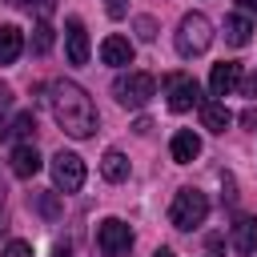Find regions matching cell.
I'll use <instances>...</instances> for the list:
<instances>
[{
    "label": "cell",
    "instance_id": "obj_1",
    "mask_svg": "<svg viewBox=\"0 0 257 257\" xmlns=\"http://www.w3.org/2000/svg\"><path fill=\"white\" fill-rule=\"evenodd\" d=\"M48 100H52V116H56V124H60L68 137L84 141V137L96 133V104H92V96H88L76 80H56Z\"/></svg>",
    "mask_w": 257,
    "mask_h": 257
},
{
    "label": "cell",
    "instance_id": "obj_2",
    "mask_svg": "<svg viewBox=\"0 0 257 257\" xmlns=\"http://www.w3.org/2000/svg\"><path fill=\"white\" fill-rule=\"evenodd\" d=\"M209 44H213V24H209V16H205V12H185L181 24H177V52H181L185 60H193V56H201Z\"/></svg>",
    "mask_w": 257,
    "mask_h": 257
},
{
    "label": "cell",
    "instance_id": "obj_3",
    "mask_svg": "<svg viewBox=\"0 0 257 257\" xmlns=\"http://www.w3.org/2000/svg\"><path fill=\"white\" fill-rule=\"evenodd\" d=\"M209 217V197L201 193V189H177V197H173V205H169V221L177 225V229H193V225H201Z\"/></svg>",
    "mask_w": 257,
    "mask_h": 257
},
{
    "label": "cell",
    "instance_id": "obj_4",
    "mask_svg": "<svg viewBox=\"0 0 257 257\" xmlns=\"http://www.w3.org/2000/svg\"><path fill=\"white\" fill-rule=\"evenodd\" d=\"M112 92H116V100L124 108H145L153 100V92H157V80L149 72H124V76H116Z\"/></svg>",
    "mask_w": 257,
    "mask_h": 257
},
{
    "label": "cell",
    "instance_id": "obj_5",
    "mask_svg": "<svg viewBox=\"0 0 257 257\" xmlns=\"http://www.w3.org/2000/svg\"><path fill=\"white\" fill-rule=\"evenodd\" d=\"M96 245H100L104 257H120V253L133 249V229H128L120 217H104V221L96 225Z\"/></svg>",
    "mask_w": 257,
    "mask_h": 257
},
{
    "label": "cell",
    "instance_id": "obj_6",
    "mask_svg": "<svg viewBox=\"0 0 257 257\" xmlns=\"http://www.w3.org/2000/svg\"><path fill=\"white\" fill-rule=\"evenodd\" d=\"M165 96H169V108L173 112H189L193 104H201V88L189 72H169L165 76Z\"/></svg>",
    "mask_w": 257,
    "mask_h": 257
},
{
    "label": "cell",
    "instance_id": "obj_7",
    "mask_svg": "<svg viewBox=\"0 0 257 257\" xmlns=\"http://www.w3.org/2000/svg\"><path fill=\"white\" fill-rule=\"evenodd\" d=\"M52 181H56V189L60 193H76L80 185H84V161L76 157V153H56L52 157Z\"/></svg>",
    "mask_w": 257,
    "mask_h": 257
},
{
    "label": "cell",
    "instance_id": "obj_8",
    "mask_svg": "<svg viewBox=\"0 0 257 257\" xmlns=\"http://www.w3.org/2000/svg\"><path fill=\"white\" fill-rule=\"evenodd\" d=\"M64 52H68V64H88V32L80 16L64 20Z\"/></svg>",
    "mask_w": 257,
    "mask_h": 257
},
{
    "label": "cell",
    "instance_id": "obj_9",
    "mask_svg": "<svg viewBox=\"0 0 257 257\" xmlns=\"http://www.w3.org/2000/svg\"><path fill=\"white\" fill-rule=\"evenodd\" d=\"M237 84H241V64H237V60L213 64V72H209V92H213V96H229Z\"/></svg>",
    "mask_w": 257,
    "mask_h": 257
},
{
    "label": "cell",
    "instance_id": "obj_10",
    "mask_svg": "<svg viewBox=\"0 0 257 257\" xmlns=\"http://www.w3.org/2000/svg\"><path fill=\"white\" fill-rule=\"evenodd\" d=\"M8 165H12V173H16V177H24V181H28V177H36V173H40V165H44V161H40L36 145L20 141V145L12 149V157H8Z\"/></svg>",
    "mask_w": 257,
    "mask_h": 257
},
{
    "label": "cell",
    "instance_id": "obj_11",
    "mask_svg": "<svg viewBox=\"0 0 257 257\" xmlns=\"http://www.w3.org/2000/svg\"><path fill=\"white\" fill-rule=\"evenodd\" d=\"M100 60L112 64V68L133 64V40H128V36H104V40H100Z\"/></svg>",
    "mask_w": 257,
    "mask_h": 257
},
{
    "label": "cell",
    "instance_id": "obj_12",
    "mask_svg": "<svg viewBox=\"0 0 257 257\" xmlns=\"http://www.w3.org/2000/svg\"><path fill=\"white\" fill-rule=\"evenodd\" d=\"M197 108H201V124H205L209 133H225V128L233 124V112L225 108V100H201Z\"/></svg>",
    "mask_w": 257,
    "mask_h": 257
},
{
    "label": "cell",
    "instance_id": "obj_13",
    "mask_svg": "<svg viewBox=\"0 0 257 257\" xmlns=\"http://www.w3.org/2000/svg\"><path fill=\"white\" fill-rule=\"evenodd\" d=\"M169 153H173V161H177V165H189V161L201 153V137H197L193 128H181V133H173Z\"/></svg>",
    "mask_w": 257,
    "mask_h": 257
},
{
    "label": "cell",
    "instance_id": "obj_14",
    "mask_svg": "<svg viewBox=\"0 0 257 257\" xmlns=\"http://www.w3.org/2000/svg\"><path fill=\"white\" fill-rule=\"evenodd\" d=\"M100 177H104V181H112V185L128 181V157H124L120 149H108V153L100 157Z\"/></svg>",
    "mask_w": 257,
    "mask_h": 257
},
{
    "label": "cell",
    "instance_id": "obj_15",
    "mask_svg": "<svg viewBox=\"0 0 257 257\" xmlns=\"http://www.w3.org/2000/svg\"><path fill=\"white\" fill-rule=\"evenodd\" d=\"M24 52V32L16 24H0V64H12Z\"/></svg>",
    "mask_w": 257,
    "mask_h": 257
},
{
    "label": "cell",
    "instance_id": "obj_16",
    "mask_svg": "<svg viewBox=\"0 0 257 257\" xmlns=\"http://www.w3.org/2000/svg\"><path fill=\"white\" fill-rule=\"evenodd\" d=\"M233 249L237 253H253L257 249V217H237V225H233Z\"/></svg>",
    "mask_w": 257,
    "mask_h": 257
},
{
    "label": "cell",
    "instance_id": "obj_17",
    "mask_svg": "<svg viewBox=\"0 0 257 257\" xmlns=\"http://www.w3.org/2000/svg\"><path fill=\"white\" fill-rule=\"evenodd\" d=\"M249 32H253V24H249L245 16H229V20H225V40H229L233 48L249 44Z\"/></svg>",
    "mask_w": 257,
    "mask_h": 257
},
{
    "label": "cell",
    "instance_id": "obj_18",
    "mask_svg": "<svg viewBox=\"0 0 257 257\" xmlns=\"http://www.w3.org/2000/svg\"><path fill=\"white\" fill-rule=\"evenodd\" d=\"M48 48H52V24H44V20H40V24L32 28V52H40V56H44Z\"/></svg>",
    "mask_w": 257,
    "mask_h": 257
},
{
    "label": "cell",
    "instance_id": "obj_19",
    "mask_svg": "<svg viewBox=\"0 0 257 257\" xmlns=\"http://www.w3.org/2000/svg\"><path fill=\"white\" fill-rule=\"evenodd\" d=\"M12 133H16V137H32V133H36V116H32V112H20V116L12 120Z\"/></svg>",
    "mask_w": 257,
    "mask_h": 257
},
{
    "label": "cell",
    "instance_id": "obj_20",
    "mask_svg": "<svg viewBox=\"0 0 257 257\" xmlns=\"http://www.w3.org/2000/svg\"><path fill=\"white\" fill-rule=\"evenodd\" d=\"M137 36L141 40H157V20L153 16H137Z\"/></svg>",
    "mask_w": 257,
    "mask_h": 257
},
{
    "label": "cell",
    "instance_id": "obj_21",
    "mask_svg": "<svg viewBox=\"0 0 257 257\" xmlns=\"http://www.w3.org/2000/svg\"><path fill=\"white\" fill-rule=\"evenodd\" d=\"M4 257H32V245H28V241H8Z\"/></svg>",
    "mask_w": 257,
    "mask_h": 257
},
{
    "label": "cell",
    "instance_id": "obj_22",
    "mask_svg": "<svg viewBox=\"0 0 257 257\" xmlns=\"http://www.w3.org/2000/svg\"><path fill=\"white\" fill-rule=\"evenodd\" d=\"M36 209H40L44 217H56V201H52V193H40V197H36Z\"/></svg>",
    "mask_w": 257,
    "mask_h": 257
},
{
    "label": "cell",
    "instance_id": "obj_23",
    "mask_svg": "<svg viewBox=\"0 0 257 257\" xmlns=\"http://www.w3.org/2000/svg\"><path fill=\"white\" fill-rule=\"evenodd\" d=\"M104 12H108L112 20H120V16L128 12V4H124V0H104Z\"/></svg>",
    "mask_w": 257,
    "mask_h": 257
},
{
    "label": "cell",
    "instance_id": "obj_24",
    "mask_svg": "<svg viewBox=\"0 0 257 257\" xmlns=\"http://www.w3.org/2000/svg\"><path fill=\"white\" fill-rule=\"evenodd\" d=\"M241 4V12H249V16H257V0H237Z\"/></svg>",
    "mask_w": 257,
    "mask_h": 257
},
{
    "label": "cell",
    "instance_id": "obj_25",
    "mask_svg": "<svg viewBox=\"0 0 257 257\" xmlns=\"http://www.w3.org/2000/svg\"><path fill=\"white\" fill-rule=\"evenodd\" d=\"M8 133H12V124H8V120H4V116H0V141H4V137H8Z\"/></svg>",
    "mask_w": 257,
    "mask_h": 257
},
{
    "label": "cell",
    "instance_id": "obj_26",
    "mask_svg": "<svg viewBox=\"0 0 257 257\" xmlns=\"http://www.w3.org/2000/svg\"><path fill=\"white\" fill-rule=\"evenodd\" d=\"M56 257H72V253H68V245H56Z\"/></svg>",
    "mask_w": 257,
    "mask_h": 257
},
{
    "label": "cell",
    "instance_id": "obj_27",
    "mask_svg": "<svg viewBox=\"0 0 257 257\" xmlns=\"http://www.w3.org/2000/svg\"><path fill=\"white\" fill-rule=\"evenodd\" d=\"M4 4H16V8H28L32 0H4Z\"/></svg>",
    "mask_w": 257,
    "mask_h": 257
},
{
    "label": "cell",
    "instance_id": "obj_28",
    "mask_svg": "<svg viewBox=\"0 0 257 257\" xmlns=\"http://www.w3.org/2000/svg\"><path fill=\"white\" fill-rule=\"evenodd\" d=\"M153 257H173V249H157V253H153Z\"/></svg>",
    "mask_w": 257,
    "mask_h": 257
},
{
    "label": "cell",
    "instance_id": "obj_29",
    "mask_svg": "<svg viewBox=\"0 0 257 257\" xmlns=\"http://www.w3.org/2000/svg\"><path fill=\"white\" fill-rule=\"evenodd\" d=\"M0 229H4V205H0Z\"/></svg>",
    "mask_w": 257,
    "mask_h": 257
}]
</instances>
